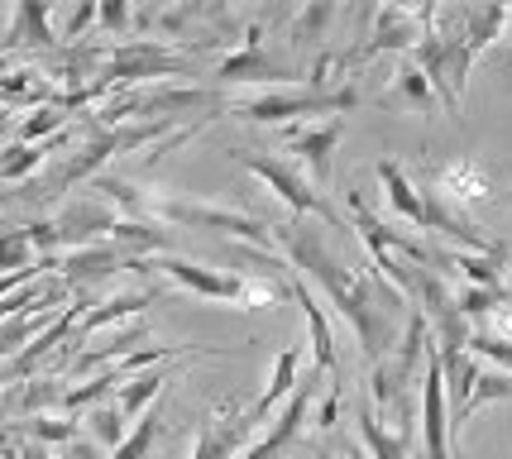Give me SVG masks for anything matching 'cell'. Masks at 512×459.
<instances>
[{"mask_svg": "<svg viewBox=\"0 0 512 459\" xmlns=\"http://www.w3.org/2000/svg\"><path fill=\"white\" fill-rule=\"evenodd\" d=\"M273 249L288 259L292 273H302L307 283L321 287V297L345 316V326L355 330L359 350H364L369 364H379L383 354L398 350L407 316H412V302L388 278H379V268L369 263V254L335 249L316 230V220H302V216L283 220L273 230Z\"/></svg>", "mask_w": 512, "mask_h": 459, "instance_id": "cell-1", "label": "cell"}, {"mask_svg": "<svg viewBox=\"0 0 512 459\" xmlns=\"http://www.w3.org/2000/svg\"><path fill=\"white\" fill-rule=\"evenodd\" d=\"M139 220H154V225H178V230H221L245 240L259 254H278L273 249V230L264 220L245 216L240 206H221V201H201V197H173V192H144Z\"/></svg>", "mask_w": 512, "mask_h": 459, "instance_id": "cell-2", "label": "cell"}, {"mask_svg": "<svg viewBox=\"0 0 512 459\" xmlns=\"http://www.w3.org/2000/svg\"><path fill=\"white\" fill-rule=\"evenodd\" d=\"M359 91L355 87H331V91H312V87H264L254 96L230 101V115H240L249 125H288V120H326L340 110H355Z\"/></svg>", "mask_w": 512, "mask_h": 459, "instance_id": "cell-3", "label": "cell"}, {"mask_svg": "<svg viewBox=\"0 0 512 459\" xmlns=\"http://www.w3.org/2000/svg\"><path fill=\"white\" fill-rule=\"evenodd\" d=\"M235 163H240L245 173L259 177L268 192H273V197L288 206L292 216L321 220V225H331V230H340V235H350V220L340 216L331 201H326V192H321V187H312V177L302 173V168H292L288 158H273V153H249V149H240V153H235Z\"/></svg>", "mask_w": 512, "mask_h": 459, "instance_id": "cell-4", "label": "cell"}, {"mask_svg": "<svg viewBox=\"0 0 512 459\" xmlns=\"http://www.w3.org/2000/svg\"><path fill=\"white\" fill-rule=\"evenodd\" d=\"M426 15H431V5H379L374 10V29L364 34V44L345 53V72L369 63V58H379V53H402L407 58L412 48L422 44Z\"/></svg>", "mask_w": 512, "mask_h": 459, "instance_id": "cell-5", "label": "cell"}, {"mask_svg": "<svg viewBox=\"0 0 512 459\" xmlns=\"http://www.w3.org/2000/svg\"><path fill=\"white\" fill-rule=\"evenodd\" d=\"M216 82L221 87H249V82H264V87H292V82H302V72L292 63H278L273 53L264 48V24L254 20L245 29V39L240 48L216 63Z\"/></svg>", "mask_w": 512, "mask_h": 459, "instance_id": "cell-6", "label": "cell"}, {"mask_svg": "<svg viewBox=\"0 0 512 459\" xmlns=\"http://www.w3.org/2000/svg\"><path fill=\"white\" fill-rule=\"evenodd\" d=\"M134 268H154L163 278H173L178 287L197 292L206 302H249V278L245 273H225V268H206V263L178 259V254H158V259H139Z\"/></svg>", "mask_w": 512, "mask_h": 459, "instance_id": "cell-7", "label": "cell"}, {"mask_svg": "<svg viewBox=\"0 0 512 459\" xmlns=\"http://www.w3.org/2000/svg\"><path fill=\"white\" fill-rule=\"evenodd\" d=\"M340 139H345V120L326 115V120H307V125L288 130L283 134V149L292 153V168H302L312 177V187L331 192V153Z\"/></svg>", "mask_w": 512, "mask_h": 459, "instance_id": "cell-8", "label": "cell"}, {"mask_svg": "<svg viewBox=\"0 0 512 459\" xmlns=\"http://www.w3.org/2000/svg\"><path fill=\"white\" fill-rule=\"evenodd\" d=\"M417 421H422L426 459H450V407H446V373L441 354L426 345L422 383H417Z\"/></svg>", "mask_w": 512, "mask_h": 459, "instance_id": "cell-9", "label": "cell"}, {"mask_svg": "<svg viewBox=\"0 0 512 459\" xmlns=\"http://www.w3.org/2000/svg\"><path fill=\"white\" fill-rule=\"evenodd\" d=\"M254 431H259V426L249 421V407H240V402H221V407H211L206 421H201L192 459H235L240 450L254 445Z\"/></svg>", "mask_w": 512, "mask_h": 459, "instance_id": "cell-10", "label": "cell"}, {"mask_svg": "<svg viewBox=\"0 0 512 459\" xmlns=\"http://www.w3.org/2000/svg\"><path fill=\"white\" fill-rule=\"evenodd\" d=\"M321 373H302V383L292 388V397L283 402V412H278V421H268V431L254 445L245 450V459H283L302 440V431H307V416H312V388Z\"/></svg>", "mask_w": 512, "mask_h": 459, "instance_id": "cell-11", "label": "cell"}, {"mask_svg": "<svg viewBox=\"0 0 512 459\" xmlns=\"http://www.w3.org/2000/svg\"><path fill=\"white\" fill-rule=\"evenodd\" d=\"M58 278H63L67 292H91L96 283H106V278H115L120 268H130V259L115 249L111 240L106 244H87V249H72V254H58Z\"/></svg>", "mask_w": 512, "mask_h": 459, "instance_id": "cell-12", "label": "cell"}, {"mask_svg": "<svg viewBox=\"0 0 512 459\" xmlns=\"http://www.w3.org/2000/svg\"><path fill=\"white\" fill-rule=\"evenodd\" d=\"M426 187H431L441 201L460 206V211H465V206H479V201H489V192H493L489 173H484L479 163H469V158H450V163H441Z\"/></svg>", "mask_w": 512, "mask_h": 459, "instance_id": "cell-13", "label": "cell"}, {"mask_svg": "<svg viewBox=\"0 0 512 459\" xmlns=\"http://www.w3.org/2000/svg\"><path fill=\"white\" fill-rule=\"evenodd\" d=\"M302 383V345H288V350L273 359V373H268V383H264V393L254 397V407H249V421L254 426H264L268 416L278 412V402H288L292 388Z\"/></svg>", "mask_w": 512, "mask_h": 459, "instance_id": "cell-14", "label": "cell"}, {"mask_svg": "<svg viewBox=\"0 0 512 459\" xmlns=\"http://www.w3.org/2000/svg\"><path fill=\"white\" fill-rule=\"evenodd\" d=\"M58 44V29H53V10L39 0H20L10 29H5V53H20V48H53Z\"/></svg>", "mask_w": 512, "mask_h": 459, "instance_id": "cell-15", "label": "cell"}, {"mask_svg": "<svg viewBox=\"0 0 512 459\" xmlns=\"http://www.w3.org/2000/svg\"><path fill=\"white\" fill-rule=\"evenodd\" d=\"M292 283V302L302 306V316H307V335H312V350H316V373H335V335H331V321H326V311L316 302L312 283L302 278V273H288Z\"/></svg>", "mask_w": 512, "mask_h": 459, "instance_id": "cell-16", "label": "cell"}, {"mask_svg": "<svg viewBox=\"0 0 512 459\" xmlns=\"http://www.w3.org/2000/svg\"><path fill=\"white\" fill-rule=\"evenodd\" d=\"M383 110H412V115H436V91H431V82L422 77V67L412 63V58H402L398 67V82L379 96Z\"/></svg>", "mask_w": 512, "mask_h": 459, "instance_id": "cell-17", "label": "cell"}, {"mask_svg": "<svg viewBox=\"0 0 512 459\" xmlns=\"http://www.w3.org/2000/svg\"><path fill=\"white\" fill-rule=\"evenodd\" d=\"M355 426H359V440H364V455L369 459H407V450H412V431H388L383 416L369 407V397L355 407Z\"/></svg>", "mask_w": 512, "mask_h": 459, "instance_id": "cell-18", "label": "cell"}, {"mask_svg": "<svg viewBox=\"0 0 512 459\" xmlns=\"http://www.w3.org/2000/svg\"><path fill=\"white\" fill-rule=\"evenodd\" d=\"M0 101H10V106H48L53 101V87L44 82V72L39 67H5L0 72Z\"/></svg>", "mask_w": 512, "mask_h": 459, "instance_id": "cell-19", "label": "cell"}, {"mask_svg": "<svg viewBox=\"0 0 512 459\" xmlns=\"http://www.w3.org/2000/svg\"><path fill=\"white\" fill-rule=\"evenodd\" d=\"M163 378H168V373H163V364H154V369L134 373L130 383H120V388L111 393V402L120 407V416H125V421H139V416L154 407V397L163 393Z\"/></svg>", "mask_w": 512, "mask_h": 459, "instance_id": "cell-20", "label": "cell"}, {"mask_svg": "<svg viewBox=\"0 0 512 459\" xmlns=\"http://www.w3.org/2000/svg\"><path fill=\"white\" fill-rule=\"evenodd\" d=\"M58 297H63V292H58ZM48 316H53V297H48L44 306H34V311L5 316V321H0V359H5V354H15L20 345H34V335H44V330L53 326Z\"/></svg>", "mask_w": 512, "mask_h": 459, "instance_id": "cell-21", "label": "cell"}, {"mask_svg": "<svg viewBox=\"0 0 512 459\" xmlns=\"http://www.w3.org/2000/svg\"><path fill=\"white\" fill-rule=\"evenodd\" d=\"M149 302H154V292H125V297H111L106 306L87 311V316H82V326H77V345L87 340L91 330H106V326H115V321H125V316H139Z\"/></svg>", "mask_w": 512, "mask_h": 459, "instance_id": "cell-22", "label": "cell"}, {"mask_svg": "<svg viewBox=\"0 0 512 459\" xmlns=\"http://www.w3.org/2000/svg\"><path fill=\"white\" fill-rule=\"evenodd\" d=\"M39 263H48V259H39L29 225H15V230L5 225V230H0V278H5V273H29V268H39Z\"/></svg>", "mask_w": 512, "mask_h": 459, "instance_id": "cell-23", "label": "cell"}, {"mask_svg": "<svg viewBox=\"0 0 512 459\" xmlns=\"http://www.w3.org/2000/svg\"><path fill=\"white\" fill-rule=\"evenodd\" d=\"M67 125V106L63 101H48L39 106L29 120H20V130H15V144H48V139H58Z\"/></svg>", "mask_w": 512, "mask_h": 459, "instance_id": "cell-24", "label": "cell"}, {"mask_svg": "<svg viewBox=\"0 0 512 459\" xmlns=\"http://www.w3.org/2000/svg\"><path fill=\"white\" fill-rule=\"evenodd\" d=\"M125 426H130V421L120 416V407H115L111 397H106V402H96V407L87 412V440H91V445H111V450H115L120 440L130 436Z\"/></svg>", "mask_w": 512, "mask_h": 459, "instance_id": "cell-25", "label": "cell"}, {"mask_svg": "<svg viewBox=\"0 0 512 459\" xmlns=\"http://www.w3.org/2000/svg\"><path fill=\"white\" fill-rule=\"evenodd\" d=\"M53 144H58V139H48V144H10V149H0V177H5V182H20V177L39 173Z\"/></svg>", "mask_w": 512, "mask_h": 459, "instance_id": "cell-26", "label": "cell"}, {"mask_svg": "<svg viewBox=\"0 0 512 459\" xmlns=\"http://www.w3.org/2000/svg\"><path fill=\"white\" fill-rule=\"evenodd\" d=\"M158 431H163V412L158 407H149V412L134 421V431L120 445L111 450V459H149V450H154V440H158Z\"/></svg>", "mask_w": 512, "mask_h": 459, "instance_id": "cell-27", "label": "cell"}, {"mask_svg": "<svg viewBox=\"0 0 512 459\" xmlns=\"http://www.w3.org/2000/svg\"><path fill=\"white\" fill-rule=\"evenodd\" d=\"M479 364H493L498 373H508L512 378V340L508 335H493V330H484V326H474L469 330V345H465Z\"/></svg>", "mask_w": 512, "mask_h": 459, "instance_id": "cell-28", "label": "cell"}, {"mask_svg": "<svg viewBox=\"0 0 512 459\" xmlns=\"http://www.w3.org/2000/svg\"><path fill=\"white\" fill-rule=\"evenodd\" d=\"M331 20H335V5H302V10L292 15V29H288L292 48L321 44V34H326V24Z\"/></svg>", "mask_w": 512, "mask_h": 459, "instance_id": "cell-29", "label": "cell"}, {"mask_svg": "<svg viewBox=\"0 0 512 459\" xmlns=\"http://www.w3.org/2000/svg\"><path fill=\"white\" fill-rule=\"evenodd\" d=\"M96 24L111 29V34H125V29L134 24V10L125 5V0H106V5H96Z\"/></svg>", "mask_w": 512, "mask_h": 459, "instance_id": "cell-30", "label": "cell"}, {"mask_svg": "<svg viewBox=\"0 0 512 459\" xmlns=\"http://www.w3.org/2000/svg\"><path fill=\"white\" fill-rule=\"evenodd\" d=\"M87 24H96V5H77V10H67V20H63V29H58V39H77V34H82V29H87Z\"/></svg>", "mask_w": 512, "mask_h": 459, "instance_id": "cell-31", "label": "cell"}, {"mask_svg": "<svg viewBox=\"0 0 512 459\" xmlns=\"http://www.w3.org/2000/svg\"><path fill=\"white\" fill-rule=\"evenodd\" d=\"M335 416H340V383H331L326 402L316 407V426H321V431H335Z\"/></svg>", "mask_w": 512, "mask_h": 459, "instance_id": "cell-32", "label": "cell"}, {"mask_svg": "<svg viewBox=\"0 0 512 459\" xmlns=\"http://www.w3.org/2000/svg\"><path fill=\"white\" fill-rule=\"evenodd\" d=\"M58 459H101V450H96L87 436H72L63 445V455H58Z\"/></svg>", "mask_w": 512, "mask_h": 459, "instance_id": "cell-33", "label": "cell"}, {"mask_svg": "<svg viewBox=\"0 0 512 459\" xmlns=\"http://www.w3.org/2000/svg\"><path fill=\"white\" fill-rule=\"evenodd\" d=\"M5 459H48V445H39V440L24 436L20 445H10V450H5Z\"/></svg>", "mask_w": 512, "mask_h": 459, "instance_id": "cell-34", "label": "cell"}, {"mask_svg": "<svg viewBox=\"0 0 512 459\" xmlns=\"http://www.w3.org/2000/svg\"><path fill=\"white\" fill-rule=\"evenodd\" d=\"M5 67H10V53H0V72H5Z\"/></svg>", "mask_w": 512, "mask_h": 459, "instance_id": "cell-35", "label": "cell"}]
</instances>
